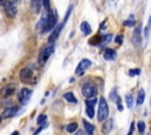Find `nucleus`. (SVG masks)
Listing matches in <instances>:
<instances>
[{
	"label": "nucleus",
	"mask_w": 151,
	"mask_h": 135,
	"mask_svg": "<svg viewBox=\"0 0 151 135\" xmlns=\"http://www.w3.org/2000/svg\"><path fill=\"white\" fill-rule=\"evenodd\" d=\"M140 74V70H130V72H129V75L130 77H135V75H139Z\"/></svg>",
	"instance_id": "28"
},
{
	"label": "nucleus",
	"mask_w": 151,
	"mask_h": 135,
	"mask_svg": "<svg viewBox=\"0 0 151 135\" xmlns=\"http://www.w3.org/2000/svg\"><path fill=\"white\" fill-rule=\"evenodd\" d=\"M16 1H19V0H16Z\"/></svg>",
	"instance_id": "38"
},
{
	"label": "nucleus",
	"mask_w": 151,
	"mask_h": 135,
	"mask_svg": "<svg viewBox=\"0 0 151 135\" xmlns=\"http://www.w3.org/2000/svg\"><path fill=\"white\" fill-rule=\"evenodd\" d=\"M53 52H54V46H53V44H50V45L45 46V47L41 49L40 54H39V63H40V65H44V63L50 59V56L52 55Z\"/></svg>",
	"instance_id": "3"
},
{
	"label": "nucleus",
	"mask_w": 151,
	"mask_h": 135,
	"mask_svg": "<svg viewBox=\"0 0 151 135\" xmlns=\"http://www.w3.org/2000/svg\"><path fill=\"white\" fill-rule=\"evenodd\" d=\"M97 103V99L86 100V114L90 119L95 117V105Z\"/></svg>",
	"instance_id": "12"
},
{
	"label": "nucleus",
	"mask_w": 151,
	"mask_h": 135,
	"mask_svg": "<svg viewBox=\"0 0 151 135\" xmlns=\"http://www.w3.org/2000/svg\"><path fill=\"white\" fill-rule=\"evenodd\" d=\"M64 22H61V24H58L54 28H53V31H52V33L50 34V37H48V42L50 44H53L57 39H58V37H59V34H60V32H61V30H63V27H64Z\"/></svg>",
	"instance_id": "10"
},
{
	"label": "nucleus",
	"mask_w": 151,
	"mask_h": 135,
	"mask_svg": "<svg viewBox=\"0 0 151 135\" xmlns=\"http://www.w3.org/2000/svg\"><path fill=\"white\" fill-rule=\"evenodd\" d=\"M47 26H46V32L48 31H53V28L57 26V20H58V17L56 14V12H50L47 13Z\"/></svg>",
	"instance_id": "7"
},
{
	"label": "nucleus",
	"mask_w": 151,
	"mask_h": 135,
	"mask_svg": "<svg viewBox=\"0 0 151 135\" xmlns=\"http://www.w3.org/2000/svg\"><path fill=\"white\" fill-rule=\"evenodd\" d=\"M112 40V34H104L103 37H102V41L104 42V44H109L110 41Z\"/></svg>",
	"instance_id": "24"
},
{
	"label": "nucleus",
	"mask_w": 151,
	"mask_h": 135,
	"mask_svg": "<svg viewBox=\"0 0 151 135\" xmlns=\"http://www.w3.org/2000/svg\"><path fill=\"white\" fill-rule=\"evenodd\" d=\"M37 123H38V124H43V123H46V115H45V114H40V115L38 116Z\"/></svg>",
	"instance_id": "26"
},
{
	"label": "nucleus",
	"mask_w": 151,
	"mask_h": 135,
	"mask_svg": "<svg viewBox=\"0 0 151 135\" xmlns=\"http://www.w3.org/2000/svg\"><path fill=\"white\" fill-rule=\"evenodd\" d=\"M125 103H126L127 108H131L133 106V96H132V94H126L125 95Z\"/></svg>",
	"instance_id": "22"
},
{
	"label": "nucleus",
	"mask_w": 151,
	"mask_h": 135,
	"mask_svg": "<svg viewBox=\"0 0 151 135\" xmlns=\"http://www.w3.org/2000/svg\"><path fill=\"white\" fill-rule=\"evenodd\" d=\"M144 99H145V92H144V89H140V91L138 92V95H137V100H136V103H137V106H140V105H143V102H144Z\"/></svg>",
	"instance_id": "19"
},
{
	"label": "nucleus",
	"mask_w": 151,
	"mask_h": 135,
	"mask_svg": "<svg viewBox=\"0 0 151 135\" xmlns=\"http://www.w3.org/2000/svg\"><path fill=\"white\" fill-rule=\"evenodd\" d=\"M132 44L136 47H139L142 44V25H138L132 34Z\"/></svg>",
	"instance_id": "8"
},
{
	"label": "nucleus",
	"mask_w": 151,
	"mask_h": 135,
	"mask_svg": "<svg viewBox=\"0 0 151 135\" xmlns=\"http://www.w3.org/2000/svg\"><path fill=\"white\" fill-rule=\"evenodd\" d=\"M19 107H10L6 108L4 110V113L1 114V119H9V117H13L14 115H17L19 113Z\"/></svg>",
	"instance_id": "13"
},
{
	"label": "nucleus",
	"mask_w": 151,
	"mask_h": 135,
	"mask_svg": "<svg viewBox=\"0 0 151 135\" xmlns=\"http://www.w3.org/2000/svg\"><path fill=\"white\" fill-rule=\"evenodd\" d=\"M118 110H119V112H122V110H123V106H122V103H120V105H118Z\"/></svg>",
	"instance_id": "34"
},
{
	"label": "nucleus",
	"mask_w": 151,
	"mask_h": 135,
	"mask_svg": "<svg viewBox=\"0 0 151 135\" xmlns=\"http://www.w3.org/2000/svg\"><path fill=\"white\" fill-rule=\"evenodd\" d=\"M17 1L16 0H6L4 3V10H5V13L10 17V18H14L17 15Z\"/></svg>",
	"instance_id": "4"
},
{
	"label": "nucleus",
	"mask_w": 151,
	"mask_h": 135,
	"mask_svg": "<svg viewBox=\"0 0 151 135\" xmlns=\"http://www.w3.org/2000/svg\"><path fill=\"white\" fill-rule=\"evenodd\" d=\"M19 78L21 80V82L24 84H31L33 82L32 79H33V71L31 68H28V67H25V68H23L19 73Z\"/></svg>",
	"instance_id": "5"
},
{
	"label": "nucleus",
	"mask_w": 151,
	"mask_h": 135,
	"mask_svg": "<svg viewBox=\"0 0 151 135\" xmlns=\"http://www.w3.org/2000/svg\"><path fill=\"white\" fill-rule=\"evenodd\" d=\"M32 91L30 88H23L20 91V94H19V100H20V103L21 105H27L31 96H32Z\"/></svg>",
	"instance_id": "9"
},
{
	"label": "nucleus",
	"mask_w": 151,
	"mask_h": 135,
	"mask_svg": "<svg viewBox=\"0 0 151 135\" xmlns=\"http://www.w3.org/2000/svg\"><path fill=\"white\" fill-rule=\"evenodd\" d=\"M0 122H1V116H0Z\"/></svg>",
	"instance_id": "36"
},
{
	"label": "nucleus",
	"mask_w": 151,
	"mask_h": 135,
	"mask_svg": "<svg viewBox=\"0 0 151 135\" xmlns=\"http://www.w3.org/2000/svg\"><path fill=\"white\" fill-rule=\"evenodd\" d=\"M133 130H135V122H131V126H130V130H129L127 135H132V134H133Z\"/></svg>",
	"instance_id": "32"
},
{
	"label": "nucleus",
	"mask_w": 151,
	"mask_h": 135,
	"mask_svg": "<svg viewBox=\"0 0 151 135\" xmlns=\"http://www.w3.org/2000/svg\"><path fill=\"white\" fill-rule=\"evenodd\" d=\"M137 127H138V131H139L140 134H144V131H145V123H144L143 121H139V122L137 123Z\"/></svg>",
	"instance_id": "25"
},
{
	"label": "nucleus",
	"mask_w": 151,
	"mask_h": 135,
	"mask_svg": "<svg viewBox=\"0 0 151 135\" xmlns=\"http://www.w3.org/2000/svg\"><path fill=\"white\" fill-rule=\"evenodd\" d=\"M133 25H135V21H133L132 19L124 21V26H126V27H131V26H133Z\"/></svg>",
	"instance_id": "29"
},
{
	"label": "nucleus",
	"mask_w": 151,
	"mask_h": 135,
	"mask_svg": "<svg viewBox=\"0 0 151 135\" xmlns=\"http://www.w3.org/2000/svg\"><path fill=\"white\" fill-rule=\"evenodd\" d=\"M31 3H32V7L34 8V12L38 13L41 8V5H43V1L41 0H31Z\"/></svg>",
	"instance_id": "20"
},
{
	"label": "nucleus",
	"mask_w": 151,
	"mask_h": 135,
	"mask_svg": "<svg viewBox=\"0 0 151 135\" xmlns=\"http://www.w3.org/2000/svg\"><path fill=\"white\" fill-rule=\"evenodd\" d=\"M66 130H67V133H70V134H72V133H76V131L78 130V123H77V122H72V123L67 124V127H66Z\"/></svg>",
	"instance_id": "21"
},
{
	"label": "nucleus",
	"mask_w": 151,
	"mask_h": 135,
	"mask_svg": "<svg viewBox=\"0 0 151 135\" xmlns=\"http://www.w3.org/2000/svg\"><path fill=\"white\" fill-rule=\"evenodd\" d=\"M83 124H84V128H85L86 134H88V135H93V133H95V127H93V124L90 123V122H88L86 120H83Z\"/></svg>",
	"instance_id": "17"
},
{
	"label": "nucleus",
	"mask_w": 151,
	"mask_h": 135,
	"mask_svg": "<svg viewBox=\"0 0 151 135\" xmlns=\"http://www.w3.org/2000/svg\"><path fill=\"white\" fill-rule=\"evenodd\" d=\"M45 127H47V123H44L43 126H40V127H39V128H38V129L36 130V133H34L33 135H38V134H39V133H40V131H41V130H43V129H44Z\"/></svg>",
	"instance_id": "30"
},
{
	"label": "nucleus",
	"mask_w": 151,
	"mask_h": 135,
	"mask_svg": "<svg viewBox=\"0 0 151 135\" xmlns=\"http://www.w3.org/2000/svg\"><path fill=\"white\" fill-rule=\"evenodd\" d=\"M11 135H19V131H18V130H16V131H14V133H12Z\"/></svg>",
	"instance_id": "35"
},
{
	"label": "nucleus",
	"mask_w": 151,
	"mask_h": 135,
	"mask_svg": "<svg viewBox=\"0 0 151 135\" xmlns=\"http://www.w3.org/2000/svg\"><path fill=\"white\" fill-rule=\"evenodd\" d=\"M91 65H92V61L91 60H89V59H82L80 62L77 66V68H76V75H83L84 72L91 67Z\"/></svg>",
	"instance_id": "6"
},
{
	"label": "nucleus",
	"mask_w": 151,
	"mask_h": 135,
	"mask_svg": "<svg viewBox=\"0 0 151 135\" xmlns=\"http://www.w3.org/2000/svg\"><path fill=\"white\" fill-rule=\"evenodd\" d=\"M150 106H151V100H150Z\"/></svg>",
	"instance_id": "37"
},
{
	"label": "nucleus",
	"mask_w": 151,
	"mask_h": 135,
	"mask_svg": "<svg viewBox=\"0 0 151 135\" xmlns=\"http://www.w3.org/2000/svg\"><path fill=\"white\" fill-rule=\"evenodd\" d=\"M110 114V108L109 105L106 102V100L104 98L99 99V103H98V113H97V120L98 121H105L108 120Z\"/></svg>",
	"instance_id": "1"
},
{
	"label": "nucleus",
	"mask_w": 151,
	"mask_h": 135,
	"mask_svg": "<svg viewBox=\"0 0 151 135\" xmlns=\"http://www.w3.org/2000/svg\"><path fill=\"white\" fill-rule=\"evenodd\" d=\"M103 56H104L105 60L110 61V60H115V59H116L117 53H116V51L112 49V48H106V49L104 51V53H103Z\"/></svg>",
	"instance_id": "15"
},
{
	"label": "nucleus",
	"mask_w": 151,
	"mask_h": 135,
	"mask_svg": "<svg viewBox=\"0 0 151 135\" xmlns=\"http://www.w3.org/2000/svg\"><path fill=\"white\" fill-rule=\"evenodd\" d=\"M97 92H98L97 86L93 82H86L82 87V94L85 98H88V99H91V98L96 96L97 95Z\"/></svg>",
	"instance_id": "2"
},
{
	"label": "nucleus",
	"mask_w": 151,
	"mask_h": 135,
	"mask_svg": "<svg viewBox=\"0 0 151 135\" xmlns=\"http://www.w3.org/2000/svg\"><path fill=\"white\" fill-rule=\"evenodd\" d=\"M16 92V85L14 84H10V85H6L5 87H3L0 89V94H1L3 98H9L11 95H13Z\"/></svg>",
	"instance_id": "11"
},
{
	"label": "nucleus",
	"mask_w": 151,
	"mask_h": 135,
	"mask_svg": "<svg viewBox=\"0 0 151 135\" xmlns=\"http://www.w3.org/2000/svg\"><path fill=\"white\" fill-rule=\"evenodd\" d=\"M76 135H84V131L83 130H77L76 131Z\"/></svg>",
	"instance_id": "33"
},
{
	"label": "nucleus",
	"mask_w": 151,
	"mask_h": 135,
	"mask_svg": "<svg viewBox=\"0 0 151 135\" xmlns=\"http://www.w3.org/2000/svg\"><path fill=\"white\" fill-rule=\"evenodd\" d=\"M115 40H116V42H117V44L122 45V44H123V35H120V34H119V35H117Z\"/></svg>",
	"instance_id": "31"
},
{
	"label": "nucleus",
	"mask_w": 151,
	"mask_h": 135,
	"mask_svg": "<svg viewBox=\"0 0 151 135\" xmlns=\"http://www.w3.org/2000/svg\"><path fill=\"white\" fill-rule=\"evenodd\" d=\"M43 1V7H44V10L47 12V13H50L51 12V4H50V0H41Z\"/></svg>",
	"instance_id": "23"
},
{
	"label": "nucleus",
	"mask_w": 151,
	"mask_h": 135,
	"mask_svg": "<svg viewBox=\"0 0 151 135\" xmlns=\"http://www.w3.org/2000/svg\"><path fill=\"white\" fill-rule=\"evenodd\" d=\"M150 28H151V15H150V18H149V22H147V25H146V28H145V33H144V35H145V38H147V35H149V31H150Z\"/></svg>",
	"instance_id": "27"
},
{
	"label": "nucleus",
	"mask_w": 151,
	"mask_h": 135,
	"mask_svg": "<svg viewBox=\"0 0 151 135\" xmlns=\"http://www.w3.org/2000/svg\"><path fill=\"white\" fill-rule=\"evenodd\" d=\"M112 127H113V120L109 117L108 120L104 121V123H103V126H102V131H103V134L108 135V134L112 130Z\"/></svg>",
	"instance_id": "14"
},
{
	"label": "nucleus",
	"mask_w": 151,
	"mask_h": 135,
	"mask_svg": "<svg viewBox=\"0 0 151 135\" xmlns=\"http://www.w3.org/2000/svg\"><path fill=\"white\" fill-rule=\"evenodd\" d=\"M80 31L83 32V34L90 35L91 34V26H90V24L88 21H83L80 24Z\"/></svg>",
	"instance_id": "16"
},
{
	"label": "nucleus",
	"mask_w": 151,
	"mask_h": 135,
	"mask_svg": "<svg viewBox=\"0 0 151 135\" xmlns=\"http://www.w3.org/2000/svg\"><path fill=\"white\" fill-rule=\"evenodd\" d=\"M64 99H65L67 102H70V103H77V99H76V96H74L73 93H71V92L65 93V94H64Z\"/></svg>",
	"instance_id": "18"
}]
</instances>
